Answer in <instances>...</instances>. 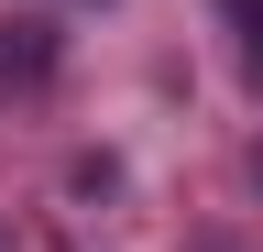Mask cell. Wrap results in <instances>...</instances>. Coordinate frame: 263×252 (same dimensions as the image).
<instances>
[{"instance_id":"cell-1","label":"cell","mask_w":263,"mask_h":252,"mask_svg":"<svg viewBox=\"0 0 263 252\" xmlns=\"http://www.w3.org/2000/svg\"><path fill=\"white\" fill-rule=\"evenodd\" d=\"M44 66H55V33H44V22H0V88H33Z\"/></svg>"},{"instance_id":"cell-2","label":"cell","mask_w":263,"mask_h":252,"mask_svg":"<svg viewBox=\"0 0 263 252\" xmlns=\"http://www.w3.org/2000/svg\"><path fill=\"white\" fill-rule=\"evenodd\" d=\"M230 22H241V66L263 77V0H230Z\"/></svg>"},{"instance_id":"cell-3","label":"cell","mask_w":263,"mask_h":252,"mask_svg":"<svg viewBox=\"0 0 263 252\" xmlns=\"http://www.w3.org/2000/svg\"><path fill=\"white\" fill-rule=\"evenodd\" d=\"M0 252H11V230H0Z\"/></svg>"}]
</instances>
